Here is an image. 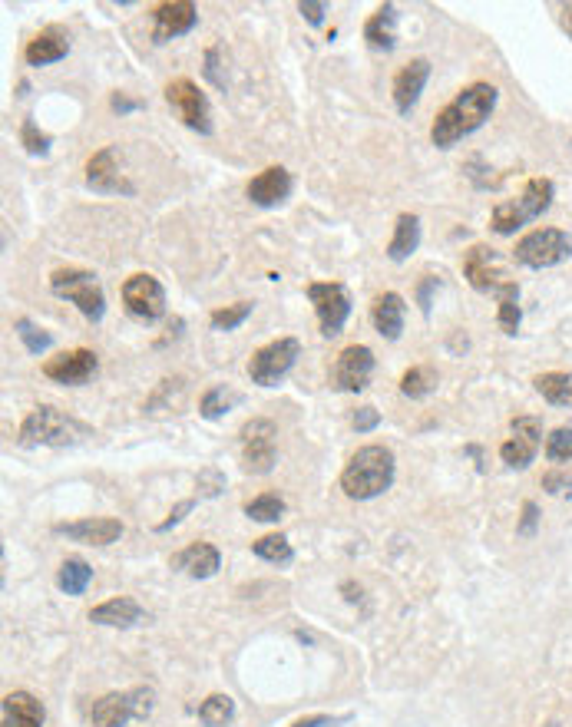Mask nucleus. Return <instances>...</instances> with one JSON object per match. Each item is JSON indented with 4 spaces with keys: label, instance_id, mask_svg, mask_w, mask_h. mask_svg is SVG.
Instances as JSON below:
<instances>
[{
    "label": "nucleus",
    "instance_id": "nucleus-11",
    "mask_svg": "<svg viewBox=\"0 0 572 727\" xmlns=\"http://www.w3.org/2000/svg\"><path fill=\"white\" fill-rule=\"evenodd\" d=\"M166 103L176 110L182 123L189 129H196L199 136L212 133V106H209V96L199 90V83H192L189 77L172 80L166 86Z\"/></svg>",
    "mask_w": 572,
    "mask_h": 727
},
{
    "label": "nucleus",
    "instance_id": "nucleus-46",
    "mask_svg": "<svg viewBox=\"0 0 572 727\" xmlns=\"http://www.w3.org/2000/svg\"><path fill=\"white\" fill-rule=\"evenodd\" d=\"M377 423H381V414H377L374 407H361L358 414H354V430L358 433H371Z\"/></svg>",
    "mask_w": 572,
    "mask_h": 727
},
{
    "label": "nucleus",
    "instance_id": "nucleus-43",
    "mask_svg": "<svg viewBox=\"0 0 572 727\" xmlns=\"http://www.w3.org/2000/svg\"><path fill=\"white\" fill-rule=\"evenodd\" d=\"M325 10H328V7L321 4V0H301V4H298V14L305 17L311 27H318L321 20H325Z\"/></svg>",
    "mask_w": 572,
    "mask_h": 727
},
{
    "label": "nucleus",
    "instance_id": "nucleus-5",
    "mask_svg": "<svg viewBox=\"0 0 572 727\" xmlns=\"http://www.w3.org/2000/svg\"><path fill=\"white\" fill-rule=\"evenodd\" d=\"M50 291L57 298H67L70 305H77L86 321H93V324L103 321V314H106V295H103L100 278H96L93 271H83V268H57L50 275Z\"/></svg>",
    "mask_w": 572,
    "mask_h": 727
},
{
    "label": "nucleus",
    "instance_id": "nucleus-14",
    "mask_svg": "<svg viewBox=\"0 0 572 727\" xmlns=\"http://www.w3.org/2000/svg\"><path fill=\"white\" fill-rule=\"evenodd\" d=\"M513 437L500 447V457L506 466H513V470H526L533 460L539 447H543V423L536 417H516L510 423Z\"/></svg>",
    "mask_w": 572,
    "mask_h": 727
},
{
    "label": "nucleus",
    "instance_id": "nucleus-8",
    "mask_svg": "<svg viewBox=\"0 0 572 727\" xmlns=\"http://www.w3.org/2000/svg\"><path fill=\"white\" fill-rule=\"evenodd\" d=\"M305 291H308V301L315 305L321 334H325V338H338V334L344 331V324H348V314H351L348 288H344L341 281H311Z\"/></svg>",
    "mask_w": 572,
    "mask_h": 727
},
{
    "label": "nucleus",
    "instance_id": "nucleus-35",
    "mask_svg": "<svg viewBox=\"0 0 572 727\" xmlns=\"http://www.w3.org/2000/svg\"><path fill=\"white\" fill-rule=\"evenodd\" d=\"M252 552L258 559H265V562H278V566H285V562H291V556H295V552H291V542L282 533L255 539Z\"/></svg>",
    "mask_w": 572,
    "mask_h": 727
},
{
    "label": "nucleus",
    "instance_id": "nucleus-4",
    "mask_svg": "<svg viewBox=\"0 0 572 727\" xmlns=\"http://www.w3.org/2000/svg\"><path fill=\"white\" fill-rule=\"evenodd\" d=\"M556 199V186L553 179H530L520 199L513 202H500L490 215V229L496 235H513L516 229H523L526 222L539 219L549 205Z\"/></svg>",
    "mask_w": 572,
    "mask_h": 727
},
{
    "label": "nucleus",
    "instance_id": "nucleus-2",
    "mask_svg": "<svg viewBox=\"0 0 572 727\" xmlns=\"http://www.w3.org/2000/svg\"><path fill=\"white\" fill-rule=\"evenodd\" d=\"M391 483H394V453L381 447V443L361 447L341 473V490L348 499H374L391 490Z\"/></svg>",
    "mask_w": 572,
    "mask_h": 727
},
{
    "label": "nucleus",
    "instance_id": "nucleus-23",
    "mask_svg": "<svg viewBox=\"0 0 572 727\" xmlns=\"http://www.w3.org/2000/svg\"><path fill=\"white\" fill-rule=\"evenodd\" d=\"M70 53V34L63 27H47L40 30L34 40H27L24 47V60L30 67H50V63H60Z\"/></svg>",
    "mask_w": 572,
    "mask_h": 727
},
{
    "label": "nucleus",
    "instance_id": "nucleus-53",
    "mask_svg": "<svg viewBox=\"0 0 572 727\" xmlns=\"http://www.w3.org/2000/svg\"><path fill=\"white\" fill-rule=\"evenodd\" d=\"M569 149H572V139H569Z\"/></svg>",
    "mask_w": 572,
    "mask_h": 727
},
{
    "label": "nucleus",
    "instance_id": "nucleus-32",
    "mask_svg": "<svg viewBox=\"0 0 572 727\" xmlns=\"http://www.w3.org/2000/svg\"><path fill=\"white\" fill-rule=\"evenodd\" d=\"M239 404V394H235V390H229L225 384H215V387H209L202 394V400H199V414L205 417V420H219L222 414H229V410Z\"/></svg>",
    "mask_w": 572,
    "mask_h": 727
},
{
    "label": "nucleus",
    "instance_id": "nucleus-27",
    "mask_svg": "<svg viewBox=\"0 0 572 727\" xmlns=\"http://www.w3.org/2000/svg\"><path fill=\"white\" fill-rule=\"evenodd\" d=\"M420 248V219L414 212H401L394 222V235L387 242V258L391 262H407Z\"/></svg>",
    "mask_w": 572,
    "mask_h": 727
},
{
    "label": "nucleus",
    "instance_id": "nucleus-33",
    "mask_svg": "<svg viewBox=\"0 0 572 727\" xmlns=\"http://www.w3.org/2000/svg\"><path fill=\"white\" fill-rule=\"evenodd\" d=\"M235 718V701L229 694H209L202 704H199V721L205 727H225Z\"/></svg>",
    "mask_w": 572,
    "mask_h": 727
},
{
    "label": "nucleus",
    "instance_id": "nucleus-9",
    "mask_svg": "<svg viewBox=\"0 0 572 727\" xmlns=\"http://www.w3.org/2000/svg\"><path fill=\"white\" fill-rule=\"evenodd\" d=\"M298 357H301L298 338H278L272 344L258 347L252 354V361H248V377H252V384H258V387H275L291 367H295Z\"/></svg>",
    "mask_w": 572,
    "mask_h": 727
},
{
    "label": "nucleus",
    "instance_id": "nucleus-45",
    "mask_svg": "<svg viewBox=\"0 0 572 727\" xmlns=\"http://www.w3.org/2000/svg\"><path fill=\"white\" fill-rule=\"evenodd\" d=\"M536 523H539V506L536 503H523V519H520V526H516V533H520V536H533L536 533Z\"/></svg>",
    "mask_w": 572,
    "mask_h": 727
},
{
    "label": "nucleus",
    "instance_id": "nucleus-48",
    "mask_svg": "<svg viewBox=\"0 0 572 727\" xmlns=\"http://www.w3.org/2000/svg\"><path fill=\"white\" fill-rule=\"evenodd\" d=\"M543 486H546V490L553 493V496H559V493L572 490V480H569V476H559V473H546V476H543Z\"/></svg>",
    "mask_w": 572,
    "mask_h": 727
},
{
    "label": "nucleus",
    "instance_id": "nucleus-34",
    "mask_svg": "<svg viewBox=\"0 0 572 727\" xmlns=\"http://www.w3.org/2000/svg\"><path fill=\"white\" fill-rule=\"evenodd\" d=\"M245 516L255 519V523H278L285 516V499L275 493H262L245 503Z\"/></svg>",
    "mask_w": 572,
    "mask_h": 727
},
{
    "label": "nucleus",
    "instance_id": "nucleus-26",
    "mask_svg": "<svg viewBox=\"0 0 572 727\" xmlns=\"http://www.w3.org/2000/svg\"><path fill=\"white\" fill-rule=\"evenodd\" d=\"M364 40L371 43L374 50L391 53L397 47V7L394 4H381L371 14V20L364 24Z\"/></svg>",
    "mask_w": 572,
    "mask_h": 727
},
{
    "label": "nucleus",
    "instance_id": "nucleus-30",
    "mask_svg": "<svg viewBox=\"0 0 572 727\" xmlns=\"http://www.w3.org/2000/svg\"><path fill=\"white\" fill-rule=\"evenodd\" d=\"M533 384L543 394V400H549L553 407H572V374L549 371V374H539Z\"/></svg>",
    "mask_w": 572,
    "mask_h": 727
},
{
    "label": "nucleus",
    "instance_id": "nucleus-42",
    "mask_svg": "<svg viewBox=\"0 0 572 727\" xmlns=\"http://www.w3.org/2000/svg\"><path fill=\"white\" fill-rule=\"evenodd\" d=\"M192 509H196V503H192V499H182V503L169 513V519H163V523L156 526V533H169V529H172V526H179L182 519H186V516L192 513Z\"/></svg>",
    "mask_w": 572,
    "mask_h": 727
},
{
    "label": "nucleus",
    "instance_id": "nucleus-24",
    "mask_svg": "<svg viewBox=\"0 0 572 727\" xmlns=\"http://www.w3.org/2000/svg\"><path fill=\"white\" fill-rule=\"evenodd\" d=\"M404 314H407V305H404V298L397 295V291H384V295H377L374 298V305H371V321H374V328L381 338L387 341H397L401 338V331H404Z\"/></svg>",
    "mask_w": 572,
    "mask_h": 727
},
{
    "label": "nucleus",
    "instance_id": "nucleus-51",
    "mask_svg": "<svg viewBox=\"0 0 572 727\" xmlns=\"http://www.w3.org/2000/svg\"><path fill=\"white\" fill-rule=\"evenodd\" d=\"M563 27H566V34L572 37V7L563 10Z\"/></svg>",
    "mask_w": 572,
    "mask_h": 727
},
{
    "label": "nucleus",
    "instance_id": "nucleus-41",
    "mask_svg": "<svg viewBox=\"0 0 572 727\" xmlns=\"http://www.w3.org/2000/svg\"><path fill=\"white\" fill-rule=\"evenodd\" d=\"M196 486H199V496H219L225 490V476H222V470H215V466H205Z\"/></svg>",
    "mask_w": 572,
    "mask_h": 727
},
{
    "label": "nucleus",
    "instance_id": "nucleus-10",
    "mask_svg": "<svg viewBox=\"0 0 572 727\" xmlns=\"http://www.w3.org/2000/svg\"><path fill=\"white\" fill-rule=\"evenodd\" d=\"M239 440H242V466H245V473L265 476V473L275 470L278 427L272 420H265V417L248 420L242 427V433H239Z\"/></svg>",
    "mask_w": 572,
    "mask_h": 727
},
{
    "label": "nucleus",
    "instance_id": "nucleus-18",
    "mask_svg": "<svg viewBox=\"0 0 572 727\" xmlns=\"http://www.w3.org/2000/svg\"><path fill=\"white\" fill-rule=\"evenodd\" d=\"M199 24V10L189 0H166L153 7V43H169L176 37H186Z\"/></svg>",
    "mask_w": 572,
    "mask_h": 727
},
{
    "label": "nucleus",
    "instance_id": "nucleus-17",
    "mask_svg": "<svg viewBox=\"0 0 572 727\" xmlns=\"http://www.w3.org/2000/svg\"><path fill=\"white\" fill-rule=\"evenodd\" d=\"M86 186L100 195H133V182H129L120 166H116V146L100 149L96 156L86 159Z\"/></svg>",
    "mask_w": 572,
    "mask_h": 727
},
{
    "label": "nucleus",
    "instance_id": "nucleus-7",
    "mask_svg": "<svg viewBox=\"0 0 572 727\" xmlns=\"http://www.w3.org/2000/svg\"><path fill=\"white\" fill-rule=\"evenodd\" d=\"M569 255H572V238L563 229H536L526 238H520L513 248L516 262L533 268V271L563 265Z\"/></svg>",
    "mask_w": 572,
    "mask_h": 727
},
{
    "label": "nucleus",
    "instance_id": "nucleus-1",
    "mask_svg": "<svg viewBox=\"0 0 572 727\" xmlns=\"http://www.w3.org/2000/svg\"><path fill=\"white\" fill-rule=\"evenodd\" d=\"M496 100H500V90L493 83H470L437 113L434 126H430V143L437 149H453L463 143L487 123L496 110Z\"/></svg>",
    "mask_w": 572,
    "mask_h": 727
},
{
    "label": "nucleus",
    "instance_id": "nucleus-28",
    "mask_svg": "<svg viewBox=\"0 0 572 727\" xmlns=\"http://www.w3.org/2000/svg\"><path fill=\"white\" fill-rule=\"evenodd\" d=\"M90 622L110 625V628H133V625L143 622V609H139V602L120 595V599H110V602L96 605V609L90 612Z\"/></svg>",
    "mask_w": 572,
    "mask_h": 727
},
{
    "label": "nucleus",
    "instance_id": "nucleus-36",
    "mask_svg": "<svg viewBox=\"0 0 572 727\" xmlns=\"http://www.w3.org/2000/svg\"><path fill=\"white\" fill-rule=\"evenodd\" d=\"M252 301H235V305H225V308H215L209 314V321H212V328L215 331H235L239 324L252 314Z\"/></svg>",
    "mask_w": 572,
    "mask_h": 727
},
{
    "label": "nucleus",
    "instance_id": "nucleus-37",
    "mask_svg": "<svg viewBox=\"0 0 572 727\" xmlns=\"http://www.w3.org/2000/svg\"><path fill=\"white\" fill-rule=\"evenodd\" d=\"M14 331H17V338L24 341V347H27L30 354H43V351H47V347L53 344L50 331L37 328V324L30 321V318H17V321H14Z\"/></svg>",
    "mask_w": 572,
    "mask_h": 727
},
{
    "label": "nucleus",
    "instance_id": "nucleus-12",
    "mask_svg": "<svg viewBox=\"0 0 572 727\" xmlns=\"http://www.w3.org/2000/svg\"><path fill=\"white\" fill-rule=\"evenodd\" d=\"M463 278L470 281L473 291H480V295H510L520 285H516L513 278H506L500 268H496V255L493 248L487 245H473L467 255H463Z\"/></svg>",
    "mask_w": 572,
    "mask_h": 727
},
{
    "label": "nucleus",
    "instance_id": "nucleus-21",
    "mask_svg": "<svg viewBox=\"0 0 572 727\" xmlns=\"http://www.w3.org/2000/svg\"><path fill=\"white\" fill-rule=\"evenodd\" d=\"M245 192H248V199L255 205H262V209H275V205H282L291 195V172L285 166H268L248 182Z\"/></svg>",
    "mask_w": 572,
    "mask_h": 727
},
{
    "label": "nucleus",
    "instance_id": "nucleus-15",
    "mask_svg": "<svg viewBox=\"0 0 572 727\" xmlns=\"http://www.w3.org/2000/svg\"><path fill=\"white\" fill-rule=\"evenodd\" d=\"M374 374V351L364 344H348L334 361L331 381L338 390H348V394H358V390L368 387Z\"/></svg>",
    "mask_w": 572,
    "mask_h": 727
},
{
    "label": "nucleus",
    "instance_id": "nucleus-50",
    "mask_svg": "<svg viewBox=\"0 0 572 727\" xmlns=\"http://www.w3.org/2000/svg\"><path fill=\"white\" fill-rule=\"evenodd\" d=\"M334 718H328V714H315V718H301L295 727H331Z\"/></svg>",
    "mask_w": 572,
    "mask_h": 727
},
{
    "label": "nucleus",
    "instance_id": "nucleus-13",
    "mask_svg": "<svg viewBox=\"0 0 572 727\" xmlns=\"http://www.w3.org/2000/svg\"><path fill=\"white\" fill-rule=\"evenodd\" d=\"M123 305L136 321L156 324L166 314V291L153 275L139 271V275H129L123 281Z\"/></svg>",
    "mask_w": 572,
    "mask_h": 727
},
{
    "label": "nucleus",
    "instance_id": "nucleus-38",
    "mask_svg": "<svg viewBox=\"0 0 572 727\" xmlns=\"http://www.w3.org/2000/svg\"><path fill=\"white\" fill-rule=\"evenodd\" d=\"M523 311H520V288L510 291V295L500 298V308H496V324L503 328V334H516L520 331Z\"/></svg>",
    "mask_w": 572,
    "mask_h": 727
},
{
    "label": "nucleus",
    "instance_id": "nucleus-31",
    "mask_svg": "<svg viewBox=\"0 0 572 727\" xmlns=\"http://www.w3.org/2000/svg\"><path fill=\"white\" fill-rule=\"evenodd\" d=\"M437 390V371L434 367H410V371H404L401 377V394L410 397V400H424L430 397Z\"/></svg>",
    "mask_w": 572,
    "mask_h": 727
},
{
    "label": "nucleus",
    "instance_id": "nucleus-3",
    "mask_svg": "<svg viewBox=\"0 0 572 727\" xmlns=\"http://www.w3.org/2000/svg\"><path fill=\"white\" fill-rule=\"evenodd\" d=\"M93 437V427L83 420L63 414L57 407H37L30 410L20 423V443L24 447H77Z\"/></svg>",
    "mask_w": 572,
    "mask_h": 727
},
{
    "label": "nucleus",
    "instance_id": "nucleus-16",
    "mask_svg": "<svg viewBox=\"0 0 572 727\" xmlns=\"http://www.w3.org/2000/svg\"><path fill=\"white\" fill-rule=\"evenodd\" d=\"M96 367H100V357L90 347H73V351H60L57 357H50L43 364V377H50L53 384L80 387L96 374Z\"/></svg>",
    "mask_w": 572,
    "mask_h": 727
},
{
    "label": "nucleus",
    "instance_id": "nucleus-19",
    "mask_svg": "<svg viewBox=\"0 0 572 727\" xmlns=\"http://www.w3.org/2000/svg\"><path fill=\"white\" fill-rule=\"evenodd\" d=\"M57 536H67L83 546H113L123 536V523L110 516H93V519H77V523H57L53 526Z\"/></svg>",
    "mask_w": 572,
    "mask_h": 727
},
{
    "label": "nucleus",
    "instance_id": "nucleus-6",
    "mask_svg": "<svg viewBox=\"0 0 572 727\" xmlns=\"http://www.w3.org/2000/svg\"><path fill=\"white\" fill-rule=\"evenodd\" d=\"M156 708L153 688H133V691H113L93 701L90 724L93 727H126L129 721H146Z\"/></svg>",
    "mask_w": 572,
    "mask_h": 727
},
{
    "label": "nucleus",
    "instance_id": "nucleus-49",
    "mask_svg": "<svg viewBox=\"0 0 572 727\" xmlns=\"http://www.w3.org/2000/svg\"><path fill=\"white\" fill-rule=\"evenodd\" d=\"M110 106H113V110L116 113H133L136 110V100H129V96L126 93H113V100H110Z\"/></svg>",
    "mask_w": 572,
    "mask_h": 727
},
{
    "label": "nucleus",
    "instance_id": "nucleus-52",
    "mask_svg": "<svg viewBox=\"0 0 572 727\" xmlns=\"http://www.w3.org/2000/svg\"><path fill=\"white\" fill-rule=\"evenodd\" d=\"M546 727H556V724H546Z\"/></svg>",
    "mask_w": 572,
    "mask_h": 727
},
{
    "label": "nucleus",
    "instance_id": "nucleus-25",
    "mask_svg": "<svg viewBox=\"0 0 572 727\" xmlns=\"http://www.w3.org/2000/svg\"><path fill=\"white\" fill-rule=\"evenodd\" d=\"M172 566L189 572L192 579H212V575L222 569V556L212 542H192V546H186L176 559H172Z\"/></svg>",
    "mask_w": 572,
    "mask_h": 727
},
{
    "label": "nucleus",
    "instance_id": "nucleus-47",
    "mask_svg": "<svg viewBox=\"0 0 572 727\" xmlns=\"http://www.w3.org/2000/svg\"><path fill=\"white\" fill-rule=\"evenodd\" d=\"M440 288V278L434 275H424V281H420V291H417V298H420V311L430 314V291Z\"/></svg>",
    "mask_w": 572,
    "mask_h": 727
},
{
    "label": "nucleus",
    "instance_id": "nucleus-20",
    "mask_svg": "<svg viewBox=\"0 0 572 727\" xmlns=\"http://www.w3.org/2000/svg\"><path fill=\"white\" fill-rule=\"evenodd\" d=\"M427 80H430V60H424V57L410 60L407 67L397 70V77H394V106H397V113L410 116V110H414L417 100H420V93H424Z\"/></svg>",
    "mask_w": 572,
    "mask_h": 727
},
{
    "label": "nucleus",
    "instance_id": "nucleus-22",
    "mask_svg": "<svg viewBox=\"0 0 572 727\" xmlns=\"http://www.w3.org/2000/svg\"><path fill=\"white\" fill-rule=\"evenodd\" d=\"M43 718L47 711L30 691H10L0 701V727H43Z\"/></svg>",
    "mask_w": 572,
    "mask_h": 727
},
{
    "label": "nucleus",
    "instance_id": "nucleus-29",
    "mask_svg": "<svg viewBox=\"0 0 572 727\" xmlns=\"http://www.w3.org/2000/svg\"><path fill=\"white\" fill-rule=\"evenodd\" d=\"M90 582H93V566H90V562H83L80 556L63 559V566H60V572H57L60 592H67V595H83L86 589H90Z\"/></svg>",
    "mask_w": 572,
    "mask_h": 727
},
{
    "label": "nucleus",
    "instance_id": "nucleus-44",
    "mask_svg": "<svg viewBox=\"0 0 572 727\" xmlns=\"http://www.w3.org/2000/svg\"><path fill=\"white\" fill-rule=\"evenodd\" d=\"M219 47H212L209 53H205V77L212 80V86H219V90H225V77L219 73Z\"/></svg>",
    "mask_w": 572,
    "mask_h": 727
},
{
    "label": "nucleus",
    "instance_id": "nucleus-39",
    "mask_svg": "<svg viewBox=\"0 0 572 727\" xmlns=\"http://www.w3.org/2000/svg\"><path fill=\"white\" fill-rule=\"evenodd\" d=\"M546 457L553 463L572 460V427H559L546 437Z\"/></svg>",
    "mask_w": 572,
    "mask_h": 727
},
{
    "label": "nucleus",
    "instance_id": "nucleus-40",
    "mask_svg": "<svg viewBox=\"0 0 572 727\" xmlns=\"http://www.w3.org/2000/svg\"><path fill=\"white\" fill-rule=\"evenodd\" d=\"M20 143L30 156H47L50 153V136L40 133L34 119H24V126H20Z\"/></svg>",
    "mask_w": 572,
    "mask_h": 727
}]
</instances>
